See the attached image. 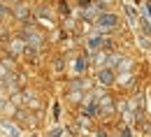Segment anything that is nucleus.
<instances>
[{
  "mask_svg": "<svg viewBox=\"0 0 151 137\" xmlns=\"http://www.w3.org/2000/svg\"><path fill=\"white\" fill-rule=\"evenodd\" d=\"M98 23H100L102 28H112V26H116V16H114V14H102V16L98 19Z\"/></svg>",
  "mask_w": 151,
  "mask_h": 137,
  "instance_id": "f257e3e1",
  "label": "nucleus"
},
{
  "mask_svg": "<svg viewBox=\"0 0 151 137\" xmlns=\"http://www.w3.org/2000/svg\"><path fill=\"white\" fill-rule=\"evenodd\" d=\"M112 70H102V72H100V81H102V84H112Z\"/></svg>",
  "mask_w": 151,
  "mask_h": 137,
  "instance_id": "f03ea898",
  "label": "nucleus"
},
{
  "mask_svg": "<svg viewBox=\"0 0 151 137\" xmlns=\"http://www.w3.org/2000/svg\"><path fill=\"white\" fill-rule=\"evenodd\" d=\"M100 42H102V39H98V37H93V39H91V42H88V44H91V47H98V44H100Z\"/></svg>",
  "mask_w": 151,
  "mask_h": 137,
  "instance_id": "7ed1b4c3",
  "label": "nucleus"
}]
</instances>
